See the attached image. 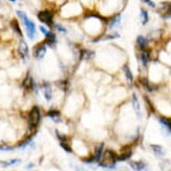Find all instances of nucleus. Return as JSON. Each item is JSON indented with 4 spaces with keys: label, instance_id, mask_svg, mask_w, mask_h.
Instances as JSON below:
<instances>
[{
    "label": "nucleus",
    "instance_id": "nucleus-29",
    "mask_svg": "<svg viewBox=\"0 0 171 171\" xmlns=\"http://www.w3.org/2000/svg\"><path fill=\"white\" fill-rule=\"evenodd\" d=\"M10 1H12V2H15L16 0H10Z\"/></svg>",
    "mask_w": 171,
    "mask_h": 171
},
{
    "label": "nucleus",
    "instance_id": "nucleus-23",
    "mask_svg": "<svg viewBox=\"0 0 171 171\" xmlns=\"http://www.w3.org/2000/svg\"><path fill=\"white\" fill-rule=\"evenodd\" d=\"M94 55H95V53H94V52L87 50V51H84V52H83V57H85V58H87V59H90V58H92V57Z\"/></svg>",
    "mask_w": 171,
    "mask_h": 171
},
{
    "label": "nucleus",
    "instance_id": "nucleus-20",
    "mask_svg": "<svg viewBox=\"0 0 171 171\" xmlns=\"http://www.w3.org/2000/svg\"><path fill=\"white\" fill-rule=\"evenodd\" d=\"M142 23L145 24L147 23L148 20H149V16H148V13L144 9H142Z\"/></svg>",
    "mask_w": 171,
    "mask_h": 171
},
{
    "label": "nucleus",
    "instance_id": "nucleus-6",
    "mask_svg": "<svg viewBox=\"0 0 171 171\" xmlns=\"http://www.w3.org/2000/svg\"><path fill=\"white\" fill-rule=\"evenodd\" d=\"M46 46H45V44H40L39 45L38 47H36L33 50V56L36 57V58H42L45 54H46Z\"/></svg>",
    "mask_w": 171,
    "mask_h": 171
},
{
    "label": "nucleus",
    "instance_id": "nucleus-13",
    "mask_svg": "<svg viewBox=\"0 0 171 171\" xmlns=\"http://www.w3.org/2000/svg\"><path fill=\"white\" fill-rule=\"evenodd\" d=\"M151 148H152V150H153V152L157 156H159V157L164 156V151H163V149H162V147H161V146L152 144Z\"/></svg>",
    "mask_w": 171,
    "mask_h": 171
},
{
    "label": "nucleus",
    "instance_id": "nucleus-17",
    "mask_svg": "<svg viewBox=\"0 0 171 171\" xmlns=\"http://www.w3.org/2000/svg\"><path fill=\"white\" fill-rule=\"evenodd\" d=\"M137 43L139 45V47L143 49L147 45V40H146V39L143 38L142 36H139V37L137 38Z\"/></svg>",
    "mask_w": 171,
    "mask_h": 171
},
{
    "label": "nucleus",
    "instance_id": "nucleus-16",
    "mask_svg": "<svg viewBox=\"0 0 171 171\" xmlns=\"http://www.w3.org/2000/svg\"><path fill=\"white\" fill-rule=\"evenodd\" d=\"M141 59H142V65L145 66L147 65L148 60H149V53L145 50L142 51V54H141Z\"/></svg>",
    "mask_w": 171,
    "mask_h": 171
},
{
    "label": "nucleus",
    "instance_id": "nucleus-7",
    "mask_svg": "<svg viewBox=\"0 0 171 171\" xmlns=\"http://www.w3.org/2000/svg\"><path fill=\"white\" fill-rule=\"evenodd\" d=\"M133 109L135 110V113L138 116H140L141 115V107H140V102L138 101V98L136 96V94H133Z\"/></svg>",
    "mask_w": 171,
    "mask_h": 171
},
{
    "label": "nucleus",
    "instance_id": "nucleus-1",
    "mask_svg": "<svg viewBox=\"0 0 171 171\" xmlns=\"http://www.w3.org/2000/svg\"><path fill=\"white\" fill-rule=\"evenodd\" d=\"M116 161H118V155L113 150H107L103 153L102 158L100 159V166L107 168H112L115 167Z\"/></svg>",
    "mask_w": 171,
    "mask_h": 171
},
{
    "label": "nucleus",
    "instance_id": "nucleus-9",
    "mask_svg": "<svg viewBox=\"0 0 171 171\" xmlns=\"http://www.w3.org/2000/svg\"><path fill=\"white\" fill-rule=\"evenodd\" d=\"M103 147H104V143H101V144H98L97 146L95 155H94V161H100V159L101 158V154H102Z\"/></svg>",
    "mask_w": 171,
    "mask_h": 171
},
{
    "label": "nucleus",
    "instance_id": "nucleus-12",
    "mask_svg": "<svg viewBox=\"0 0 171 171\" xmlns=\"http://www.w3.org/2000/svg\"><path fill=\"white\" fill-rule=\"evenodd\" d=\"M123 69H124L125 77H127V81H128V83H133V74H132V72H131L130 68H129L127 66H124Z\"/></svg>",
    "mask_w": 171,
    "mask_h": 171
},
{
    "label": "nucleus",
    "instance_id": "nucleus-10",
    "mask_svg": "<svg viewBox=\"0 0 171 171\" xmlns=\"http://www.w3.org/2000/svg\"><path fill=\"white\" fill-rule=\"evenodd\" d=\"M23 86L25 89H27V90H31V89L33 88L34 83H33V81H32V79H31V76L28 75V76H27V77L24 79L23 83Z\"/></svg>",
    "mask_w": 171,
    "mask_h": 171
},
{
    "label": "nucleus",
    "instance_id": "nucleus-3",
    "mask_svg": "<svg viewBox=\"0 0 171 171\" xmlns=\"http://www.w3.org/2000/svg\"><path fill=\"white\" fill-rule=\"evenodd\" d=\"M40 120V112L38 107H33L32 109L30 112L29 115V121H30V124L32 127H36L39 124Z\"/></svg>",
    "mask_w": 171,
    "mask_h": 171
},
{
    "label": "nucleus",
    "instance_id": "nucleus-21",
    "mask_svg": "<svg viewBox=\"0 0 171 171\" xmlns=\"http://www.w3.org/2000/svg\"><path fill=\"white\" fill-rule=\"evenodd\" d=\"M120 20H121L120 15H118L116 17H115L114 19H112V20H111V22H110V23H109L110 28H113V27H114L115 25H118V24L120 23Z\"/></svg>",
    "mask_w": 171,
    "mask_h": 171
},
{
    "label": "nucleus",
    "instance_id": "nucleus-22",
    "mask_svg": "<svg viewBox=\"0 0 171 171\" xmlns=\"http://www.w3.org/2000/svg\"><path fill=\"white\" fill-rule=\"evenodd\" d=\"M60 145H61V147L64 149L66 151H67V152H72V149H71V147L67 144V142H60Z\"/></svg>",
    "mask_w": 171,
    "mask_h": 171
},
{
    "label": "nucleus",
    "instance_id": "nucleus-4",
    "mask_svg": "<svg viewBox=\"0 0 171 171\" xmlns=\"http://www.w3.org/2000/svg\"><path fill=\"white\" fill-rule=\"evenodd\" d=\"M38 18L41 23L48 24L49 26L53 25V14L50 11H41L38 14Z\"/></svg>",
    "mask_w": 171,
    "mask_h": 171
},
{
    "label": "nucleus",
    "instance_id": "nucleus-27",
    "mask_svg": "<svg viewBox=\"0 0 171 171\" xmlns=\"http://www.w3.org/2000/svg\"><path fill=\"white\" fill-rule=\"evenodd\" d=\"M40 31H41L44 35H47L48 32H49V31H48L46 28H44L43 26H40Z\"/></svg>",
    "mask_w": 171,
    "mask_h": 171
},
{
    "label": "nucleus",
    "instance_id": "nucleus-24",
    "mask_svg": "<svg viewBox=\"0 0 171 171\" xmlns=\"http://www.w3.org/2000/svg\"><path fill=\"white\" fill-rule=\"evenodd\" d=\"M47 115L49 116H50V118H55L56 116H59V112L57 111V110H51V111L48 112Z\"/></svg>",
    "mask_w": 171,
    "mask_h": 171
},
{
    "label": "nucleus",
    "instance_id": "nucleus-19",
    "mask_svg": "<svg viewBox=\"0 0 171 171\" xmlns=\"http://www.w3.org/2000/svg\"><path fill=\"white\" fill-rule=\"evenodd\" d=\"M11 26L13 27V29L15 31V32H17L20 36H22V31H21L20 27H19V24H18V23H17L16 20H14V21L11 23Z\"/></svg>",
    "mask_w": 171,
    "mask_h": 171
},
{
    "label": "nucleus",
    "instance_id": "nucleus-15",
    "mask_svg": "<svg viewBox=\"0 0 171 171\" xmlns=\"http://www.w3.org/2000/svg\"><path fill=\"white\" fill-rule=\"evenodd\" d=\"M20 162H21L20 159H12L9 161H1L0 164H1V166H3V167H8V166H12L16 163H20Z\"/></svg>",
    "mask_w": 171,
    "mask_h": 171
},
{
    "label": "nucleus",
    "instance_id": "nucleus-28",
    "mask_svg": "<svg viewBox=\"0 0 171 171\" xmlns=\"http://www.w3.org/2000/svg\"><path fill=\"white\" fill-rule=\"evenodd\" d=\"M57 31H63V32H66V30L64 28V27H62L61 25H57Z\"/></svg>",
    "mask_w": 171,
    "mask_h": 171
},
{
    "label": "nucleus",
    "instance_id": "nucleus-25",
    "mask_svg": "<svg viewBox=\"0 0 171 171\" xmlns=\"http://www.w3.org/2000/svg\"><path fill=\"white\" fill-rule=\"evenodd\" d=\"M142 83H143V86H145L150 92H151L152 90H153V88L151 87V85H150V83H148V81L144 78V79H142Z\"/></svg>",
    "mask_w": 171,
    "mask_h": 171
},
{
    "label": "nucleus",
    "instance_id": "nucleus-8",
    "mask_svg": "<svg viewBox=\"0 0 171 171\" xmlns=\"http://www.w3.org/2000/svg\"><path fill=\"white\" fill-rule=\"evenodd\" d=\"M130 166L135 171H142L145 168V164L142 161H130Z\"/></svg>",
    "mask_w": 171,
    "mask_h": 171
},
{
    "label": "nucleus",
    "instance_id": "nucleus-5",
    "mask_svg": "<svg viewBox=\"0 0 171 171\" xmlns=\"http://www.w3.org/2000/svg\"><path fill=\"white\" fill-rule=\"evenodd\" d=\"M18 51H19V54L23 59H26L29 57V49H28V46H27V44L23 39L21 40V41H20V47H19Z\"/></svg>",
    "mask_w": 171,
    "mask_h": 171
},
{
    "label": "nucleus",
    "instance_id": "nucleus-11",
    "mask_svg": "<svg viewBox=\"0 0 171 171\" xmlns=\"http://www.w3.org/2000/svg\"><path fill=\"white\" fill-rule=\"evenodd\" d=\"M45 42H46L48 45H49V46H53L54 44L56 43V36L54 33H51V32H48V34L46 35V40H45Z\"/></svg>",
    "mask_w": 171,
    "mask_h": 171
},
{
    "label": "nucleus",
    "instance_id": "nucleus-26",
    "mask_svg": "<svg viewBox=\"0 0 171 171\" xmlns=\"http://www.w3.org/2000/svg\"><path fill=\"white\" fill-rule=\"evenodd\" d=\"M12 149H13L12 147H9V146L0 145V150H11Z\"/></svg>",
    "mask_w": 171,
    "mask_h": 171
},
{
    "label": "nucleus",
    "instance_id": "nucleus-2",
    "mask_svg": "<svg viewBox=\"0 0 171 171\" xmlns=\"http://www.w3.org/2000/svg\"><path fill=\"white\" fill-rule=\"evenodd\" d=\"M17 14H18V16L22 18V20L23 21V23L26 26V31H27V34H28V37L31 40H32L34 38V35L36 32V27H35L34 23H32L29 18L27 17V15L22 11H17Z\"/></svg>",
    "mask_w": 171,
    "mask_h": 171
},
{
    "label": "nucleus",
    "instance_id": "nucleus-14",
    "mask_svg": "<svg viewBox=\"0 0 171 171\" xmlns=\"http://www.w3.org/2000/svg\"><path fill=\"white\" fill-rule=\"evenodd\" d=\"M44 95H45V98H47L48 101L51 100V98H52V90H51V87H50L49 84H46V85H45Z\"/></svg>",
    "mask_w": 171,
    "mask_h": 171
},
{
    "label": "nucleus",
    "instance_id": "nucleus-18",
    "mask_svg": "<svg viewBox=\"0 0 171 171\" xmlns=\"http://www.w3.org/2000/svg\"><path fill=\"white\" fill-rule=\"evenodd\" d=\"M159 122L163 124V127H164L168 128V131H170V130H171V123H170L169 119L165 118H161L159 119Z\"/></svg>",
    "mask_w": 171,
    "mask_h": 171
}]
</instances>
